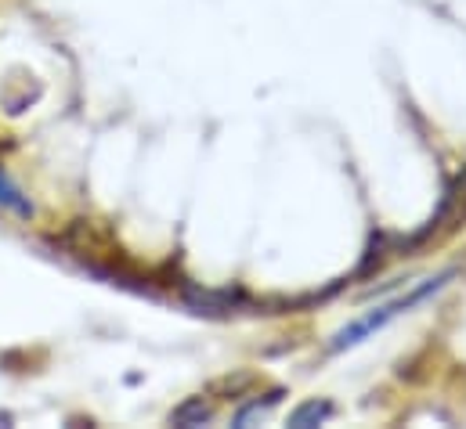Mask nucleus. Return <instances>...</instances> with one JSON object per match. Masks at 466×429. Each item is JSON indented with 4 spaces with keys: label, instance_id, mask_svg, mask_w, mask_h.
Returning <instances> with one entry per match:
<instances>
[{
    "label": "nucleus",
    "instance_id": "obj_1",
    "mask_svg": "<svg viewBox=\"0 0 466 429\" xmlns=\"http://www.w3.org/2000/svg\"><path fill=\"white\" fill-rule=\"evenodd\" d=\"M456 278V271H445V274H438V278H427L420 289H412L409 296H401V300H390V304H380L376 311H369V314H361V318H354L350 324H344L337 335H333V343H329V350L333 354H344L350 346H358V343H365V339H372L380 328H387V324L394 322L398 314H409L412 307H420L427 296H434V293H441L449 282Z\"/></svg>",
    "mask_w": 466,
    "mask_h": 429
},
{
    "label": "nucleus",
    "instance_id": "obj_2",
    "mask_svg": "<svg viewBox=\"0 0 466 429\" xmlns=\"http://www.w3.org/2000/svg\"><path fill=\"white\" fill-rule=\"evenodd\" d=\"M0 210L22 216V220H29V216H33V203H29V195H22V188L7 177V170H4V166H0Z\"/></svg>",
    "mask_w": 466,
    "mask_h": 429
},
{
    "label": "nucleus",
    "instance_id": "obj_3",
    "mask_svg": "<svg viewBox=\"0 0 466 429\" xmlns=\"http://www.w3.org/2000/svg\"><path fill=\"white\" fill-rule=\"evenodd\" d=\"M207 419H210V404H207L203 397H188L185 404H177V408L170 412V426H181V429L203 426Z\"/></svg>",
    "mask_w": 466,
    "mask_h": 429
},
{
    "label": "nucleus",
    "instance_id": "obj_4",
    "mask_svg": "<svg viewBox=\"0 0 466 429\" xmlns=\"http://www.w3.org/2000/svg\"><path fill=\"white\" fill-rule=\"evenodd\" d=\"M329 415H333V404H329V401H308V404H300V408L289 415V426L315 429V426H322Z\"/></svg>",
    "mask_w": 466,
    "mask_h": 429
},
{
    "label": "nucleus",
    "instance_id": "obj_5",
    "mask_svg": "<svg viewBox=\"0 0 466 429\" xmlns=\"http://www.w3.org/2000/svg\"><path fill=\"white\" fill-rule=\"evenodd\" d=\"M279 401H282V390L268 394L264 401H249V404H242V408L235 412V426H249L253 419H264V415H268V412H271V408H275Z\"/></svg>",
    "mask_w": 466,
    "mask_h": 429
},
{
    "label": "nucleus",
    "instance_id": "obj_6",
    "mask_svg": "<svg viewBox=\"0 0 466 429\" xmlns=\"http://www.w3.org/2000/svg\"><path fill=\"white\" fill-rule=\"evenodd\" d=\"M235 300H238V293H188V304L192 307H214V311H228Z\"/></svg>",
    "mask_w": 466,
    "mask_h": 429
}]
</instances>
